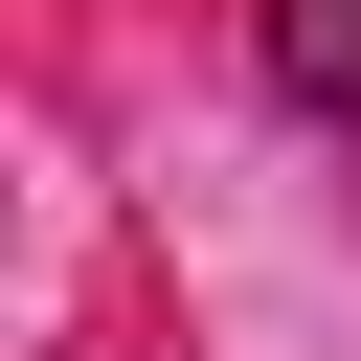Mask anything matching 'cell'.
Wrapping results in <instances>:
<instances>
[{"instance_id": "cell-1", "label": "cell", "mask_w": 361, "mask_h": 361, "mask_svg": "<svg viewBox=\"0 0 361 361\" xmlns=\"http://www.w3.org/2000/svg\"><path fill=\"white\" fill-rule=\"evenodd\" d=\"M271 90L316 135H361V0H271Z\"/></svg>"}]
</instances>
